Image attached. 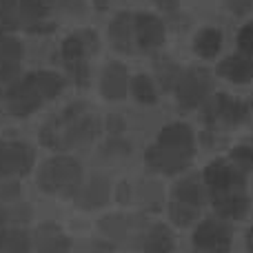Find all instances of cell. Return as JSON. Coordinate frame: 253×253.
<instances>
[{"label": "cell", "mask_w": 253, "mask_h": 253, "mask_svg": "<svg viewBox=\"0 0 253 253\" xmlns=\"http://www.w3.org/2000/svg\"><path fill=\"white\" fill-rule=\"evenodd\" d=\"M211 205H213L218 218L222 220H242L249 211V198L247 191H229L218 193V196H209Z\"/></svg>", "instance_id": "4fadbf2b"}, {"label": "cell", "mask_w": 253, "mask_h": 253, "mask_svg": "<svg viewBox=\"0 0 253 253\" xmlns=\"http://www.w3.org/2000/svg\"><path fill=\"white\" fill-rule=\"evenodd\" d=\"M202 180H205L209 196H218V193L229 191H245L247 189V173L238 171L231 162L227 160H213L207 165L202 171Z\"/></svg>", "instance_id": "8992f818"}, {"label": "cell", "mask_w": 253, "mask_h": 253, "mask_svg": "<svg viewBox=\"0 0 253 253\" xmlns=\"http://www.w3.org/2000/svg\"><path fill=\"white\" fill-rule=\"evenodd\" d=\"M47 2H53L56 7L65 9L69 13H83L84 11V0H47Z\"/></svg>", "instance_id": "836d02e7"}, {"label": "cell", "mask_w": 253, "mask_h": 253, "mask_svg": "<svg viewBox=\"0 0 253 253\" xmlns=\"http://www.w3.org/2000/svg\"><path fill=\"white\" fill-rule=\"evenodd\" d=\"M2 240H4V231H0V253H2Z\"/></svg>", "instance_id": "b9f144b4"}, {"label": "cell", "mask_w": 253, "mask_h": 253, "mask_svg": "<svg viewBox=\"0 0 253 253\" xmlns=\"http://www.w3.org/2000/svg\"><path fill=\"white\" fill-rule=\"evenodd\" d=\"M36 182L44 193H62V196H76L83 184V167L74 156H53L44 160L38 169Z\"/></svg>", "instance_id": "7a4b0ae2"}, {"label": "cell", "mask_w": 253, "mask_h": 253, "mask_svg": "<svg viewBox=\"0 0 253 253\" xmlns=\"http://www.w3.org/2000/svg\"><path fill=\"white\" fill-rule=\"evenodd\" d=\"M233 242V229L222 218H207L193 231V245L205 253H229Z\"/></svg>", "instance_id": "277c9868"}, {"label": "cell", "mask_w": 253, "mask_h": 253, "mask_svg": "<svg viewBox=\"0 0 253 253\" xmlns=\"http://www.w3.org/2000/svg\"><path fill=\"white\" fill-rule=\"evenodd\" d=\"M80 36H83V40H84V47H87V53L91 56V53H96L98 51V36H96V31H91V29H83L80 31Z\"/></svg>", "instance_id": "d590c367"}, {"label": "cell", "mask_w": 253, "mask_h": 253, "mask_svg": "<svg viewBox=\"0 0 253 253\" xmlns=\"http://www.w3.org/2000/svg\"><path fill=\"white\" fill-rule=\"evenodd\" d=\"M193 49L202 60H211L220 53L222 49V34L215 27H202L193 38Z\"/></svg>", "instance_id": "d6986e66"}, {"label": "cell", "mask_w": 253, "mask_h": 253, "mask_svg": "<svg viewBox=\"0 0 253 253\" xmlns=\"http://www.w3.org/2000/svg\"><path fill=\"white\" fill-rule=\"evenodd\" d=\"M22 25L18 0H0V29H18Z\"/></svg>", "instance_id": "4316f807"}, {"label": "cell", "mask_w": 253, "mask_h": 253, "mask_svg": "<svg viewBox=\"0 0 253 253\" xmlns=\"http://www.w3.org/2000/svg\"><path fill=\"white\" fill-rule=\"evenodd\" d=\"M193 158H187L182 153H175L171 149H165L160 144H151V147L144 151V162L151 171H158V173H165V175H173L180 173V171L189 169Z\"/></svg>", "instance_id": "30bf717a"}, {"label": "cell", "mask_w": 253, "mask_h": 253, "mask_svg": "<svg viewBox=\"0 0 253 253\" xmlns=\"http://www.w3.org/2000/svg\"><path fill=\"white\" fill-rule=\"evenodd\" d=\"M100 229L114 240H123L126 233V220L123 215H107L100 220Z\"/></svg>", "instance_id": "f546056e"}, {"label": "cell", "mask_w": 253, "mask_h": 253, "mask_svg": "<svg viewBox=\"0 0 253 253\" xmlns=\"http://www.w3.org/2000/svg\"><path fill=\"white\" fill-rule=\"evenodd\" d=\"M158 144L175 153H182L187 158L196 156V135H193L191 126L184 123H171L162 126V131L158 133Z\"/></svg>", "instance_id": "8fae6325"}, {"label": "cell", "mask_w": 253, "mask_h": 253, "mask_svg": "<svg viewBox=\"0 0 253 253\" xmlns=\"http://www.w3.org/2000/svg\"><path fill=\"white\" fill-rule=\"evenodd\" d=\"M20 196V184L16 182V180H7V182L0 184V200H16V198Z\"/></svg>", "instance_id": "d6a6232c"}, {"label": "cell", "mask_w": 253, "mask_h": 253, "mask_svg": "<svg viewBox=\"0 0 253 253\" xmlns=\"http://www.w3.org/2000/svg\"><path fill=\"white\" fill-rule=\"evenodd\" d=\"M109 40L114 44L116 51L131 53L135 47V25H133V13L120 11L114 20L109 22Z\"/></svg>", "instance_id": "5bb4252c"}, {"label": "cell", "mask_w": 253, "mask_h": 253, "mask_svg": "<svg viewBox=\"0 0 253 253\" xmlns=\"http://www.w3.org/2000/svg\"><path fill=\"white\" fill-rule=\"evenodd\" d=\"M129 89L140 105H156L158 91H156V83H153L151 76H147V74L133 76L129 80Z\"/></svg>", "instance_id": "7402d4cb"}, {"label": "cell", "mask_w": 253, "mask_h": 253, "mask_svg": "<svg viewBox=\"0 0 253 253\" xmlns=\"http://www.w3.org/2000/svg\"><path fill=\"white\" fill-rule=\"evenodd\" d=\"M2 36H4V34H2V31H0V40H2Z\"/></svg>", "instance_id": "7bdbcfd3"}, {"label": "cell", "mask_w": 253, "mask_h": 253, "mask_svg": "<svg viewBox=\"0 0 253 253\" xmlns=\"http://www.w3.org/2000/svg\"><path fill=\"white\" fill-rule=\"evenodd\" d=\"M29 78L42 100H51V98L60 96L65 89V78L56 71H34V74H29Z\"/></svg>", "instance_id": "ffe728a7"}, {"label": "cell", "mask_w": 253, "mask_h": 253, "mask_svg": "<svg viewBox=\"0 0 253 253\" xmlns=\"http://www.w3.org/2000/svg\"><path fill=\"white\" fill-rule=\"evenodd\" d=\"M4 220H7V213H4V211L0 209V231H2V224H4Z\"/></svg>", "instance_id": "60d3db41"}, {"label": "cell", "mask_w": 253, "mask_h": 253, "mask_svg": "<svg viewBox=\"0 0 253 253\" xmlns=\"http://www.w3.org/2000/svg\"><path fill=\"white\" fill-rule=\"evenodd\" d=\"M198 215H200V209H198V207L184 205V202H178V200H173L169 205V218H171V222H173L175 227H180V229L191 227V224L198 220Z\"/></svg>", "instance_id": "cb8c5ba5"}, {"label": "cell", "mask_w": 253, "mask_h": 253, "mask_svg": "<svg viewBox=\"0 0 253 253\" xmlns=\"http://www.w3.org/2000/svg\"><path fill=\"white\" fill-rule=\"evenodd\" d=\"M18 71H20V65H9V62L0 60V93H7V89L16 83Z\"/></svg>", "instance_id": "1f68e13d"}, {"label": "cell", "mask_w": 253, "mask_h": 253, "mask_svg": "<svg viewBox=\"0 0 253 253\" xmlns=\"http://www.w3.org/2000/svg\"><path fill=\"white\" fill-rule=\"evenodd\" d=\"M247 249H249V253H253V227L247 231Z\"/></svg>", "instance_id": "ab89813d"}, {"label": "cell", "mask_w": 253, "mask_h": 253, "mask_svg": "<svg viewBox=\"0 0 253 253\" xmlns=\"http://www.w3.org/2000/svg\"><path fill=\"white\" fill-rule=\"evenodd\" d=\"M100 93L107 100H125L129 93V74L123 62H109L100 76Z\"/></svg>", "instance_id": "7c38bea8"}, {"label": "cell", "mask_w": 253, "mask_h": 253, "mask_svg": "<svg viewBox=\"0 0 253 253\" xmlns=\"http://www.w3.org/2000/svg\"><path fill=\"white\" fill-rule=\"evenodd\" d=\"M4 102H7V111L11 116L25 118V116L34 114L44 100L40 98V93L36 91L31 78L25 76L22 80H16V83L7 89V93H4Z\"/></svg>", "instance_id": "ba28073f"}, {"label": "cell", "mask_w": 253, "mask_h": 253, "mask_svg": "<svg viewBox=\"0 0 253 253\" xmlns=\"http://www.w3.org/2000/svg\"><path fill=\"white\" fill-rule=\"evenodd\" d=\"M118 200H123V202L129 200V184H126V182H123L118 187Z\"/></svg>", "instance_id": "f35d334b"}, {"label": "cell", "mask_w": 253, "mask_h": 253, "mask_svg": "<svg viewBox=\"0 0 253 253\" xmlns=\"http://www.w3.org/2000/svg\"><path fill=\"white\" fill-rule=\"evenodd\" d=\"M215 71L220 78H227L236 84H247L253 80V58L245 56V53H233V56L220 60Z\"/></svg>", "instance_id": "2e32d148"}, {"label": "cell", "mask_w": 253, "mask_h": 253, "mask_svg": "<svg viewBox=\"0 0 253 253\" xmlns=\"http://www.w3.org/2000/svg\"><path fill=\"white\" fill-rule=\"evenodd\" d=\"M173 198L178 202H184V205H191L200 209L207 200H209V189H207L205 180L200 175H187L182 178L173 189Z\"/></svg>", "instance_id": "e0dca14e"}, {"label": "cell", "mask_w": 253, "mask_h": 253, "mask_svg": "<svg viewBox=\"0 0 253 253\" xmlns=\"http://www.w3.org/2000/svg\"><path fill=\"white\" fill-rule=\"evenodd\" d=\"M236 44L240 49V53L253 58V22H247L245 27H240V31L236 36Z\"/></svg>", "instance_id": "4dcf8cb0"}, {"label": "cell", "mask_w": 253, "mask_h": 253, "mask_svg": "<svg viewBox=\"0 0 253 253\" xmlns=\"http://www.w3.org/2000/svg\"><path fill=\"white\" fill-rule=\"evenodd\" d=\"M153 4L165 13H175L180 9V0H153Z\"/></svg>", "instance_id": "8d00e7d4"}, {"label": "cell", "mask_w": 253, "mask_h": 253, "mask_svg": "<svg viewBox=\"0 0 253 253\" xmlns=\"http://www.w3.org/2000/svg\"><path fill=\"white\" fill-rule=\"evenodd\" d=\"M18 7L22 22H29L31 27L47 16V0H18Z\"/></svg>", "instance_id": "484cf974"}, {"label": "cell", "mask_w": 253, "mask_h": 253, "mask_svg": "<svg viewBox=\"0 0 253 253\" xmlns=\"http://www.w3.org/2000/svg\"><path fill=\"white\" fill-rule=\"evenodd\" d=\"M175 98L182 109H196L202 107L209 96H213V76L205 67H191L180 74L175 84Z\"/></svg>", "instance_id": "3957f363"}, {"label": "cell", "mask_w": 253, "mask_h": 253, "mask_svg": "<svg viewBox=\"0 0 253 253\" xmlns=\"http://www.w3.org/2000/svg\"><path fill=\"white\" fill-rule=\"evenodd\" d=\"M224 2L236 16H245L253 9V0H224Z\"/></svg>", "instance_id": "e575fe53"}, {"label": "cell", "mask_w": 253, "mask_h": 253, "mask_svg": "<svg viewBox=\"0 0 253 253\" xmlns=\"http://www.w3.org/2000/svg\"><path fill=\"white\" fill-rule=\"evenodd\" d=\"M175 247L173 231L167 224H153L144 238V253H171Z\"/></svg>", "instance_id": "44dd1931"}, {"label": "cell", "mask_w": 253, "mask_h": 253, "mask_svg": "<svg viewBox=\"0 0 253 253\" xmlns=\"http://www.w3.org/2000/svg\"><path fill=\"white\" fill-rule=\"evenodd\" d=\"M109 196H111L109 180L102 178V175H93L84 187H80L78 191H76L74 200L80 209H98V207L109 202Z\"/></svg>", "instance_id": "9a60e30c"}, {"label": "cell", "mask_w": 253, "mask_h": 253, "mask_svg": "<svg viewBox=\"0 0 253 253\" xmlns=\"http://www.w3.org/2000/svg\"><path fill=\"white\" fill-rule=\"evenodd\" d=\"M133 25H135V44L142 51H156L165 44L167 38V29L165 22L153 13H135L133 16Z\"/></svg>", "instance_id": "9c48e42d"}, {"label": "cell", "mask_w": 253, "mask_h": 253, "mask_svg": "<svg viewBox=\"0 0 253 253\" xmlns=\"http://www.w3.org/2000/svg\"><path fill=\"white\" fill-rule=\"evenodd\" d=\"M84 56H89V53H87V47H84V40H83V36H80V31L67 36V38L62 40V58H65L67 62H71V65L83 62Z\"/></svg>", "instance_id": "d4e9b609"}, {"label": "cell", "mask_w": 253, "mask_h": 253, "mask_svg": "<svg viewBox=\"0 0 253 253\" xmlns=\"http://www.w3.org/2000/svg\"><path fill=\"white\" fill-rule=\"evenodd\" d=\"M107 126H109V131H114V133H118V131H123L125 123L120 120V116H109V120H107Z\"/></svg>", "instance_id": "74e56055"}, {"label": "cell", "mask_w": 253, "mask_h": 253, "mask_svg": "<svg viewBox=\"0 0 253 253\" xmlns=\"http://www.w3.org/2000/svg\"><path fill=\"white\" fill-rule=\"evenodd\" d=\"M100 131V120L89 114L84 105H71L58 118L40 129V142L56 151H67L89 144Z\"/></svg>", "instance_id": "6da1fadb"}, {"label": "cell", "mask_w": 253, "mask_h": 253, "mask_svg": "<svg viewBox=\"0 0 253 253\" xmlns=\"http://www.w3.org/2000/svg\"><path fill=\"white\" fill-rule=\"evenodd\" d=\"M36 247L38 253H69L71 240L53 222H47L36 231Z\"/></svg>", "instance_id": "ac0fdd59"}, {"label": "cell", "mask_w": 253, "mask_h": 253, "mask_svg": "<svg viewBox=\"0 0 253 253\" xmlns=\"http://www.w3.org/2000/svg\"><path fill=\"white\" fill-rule=\"evenodd\" d=\"M153 67H156V80L160 83V87L165 89V91L175 89V84H178V80H180V74H182L178 62H173L171 58H158Z\"/></svg>", "instance_id": "603a6c76"}, {"label": "cell", "mask_w": 253, "mask_h": 253, "mask_svg": "<svg viewBox=\"0 0 253 253\" xmlns=\"http://www.w3.org/2000/svg\"><path fill=\"white\" fill-rule=\"evenodd\" d=\"M247 118V105L227 96V93H213L202 105V120L213 126H233Z\"/></svg>", "instance_id": "5b68a950"}, {"label": "cell", "mask_w": 253, "mask_h": 253, "mask_svg": "<svg viewBox=\"0 0 253 253\" xmlns=\"http://www.w3.org/2000/svg\"><path fill=\"white\" fill-rule=\"evenodd\" d=\"M36 153L27 142L0 140V175H27L34 169Z\"/></svg>", "instance_id": "52a82bcc"}, {"label": "cell", "mask_w": 253, "mask_h": 253, "mask_svg": "<svg viewBox=\"0 0 253 253\" xmlns=\"http://www.w3.org/2000/svg\"><path fill=\"white\" fill-rule=\"evenodd\" d=\"M231 165L242 173L253 171V147L251 144H238L231 149Z\"/></svg>", "instance_id": "f1b7e54d"}, {"label": "cell", "mask_w": 253, "mask_h": 253, "mask_svg": "<svg viewBox=\"0 0 253 253\" xmlns=\"http://www.w3.org/2000/svg\"><path fill=\"white\" fill-rule=\"evenodd\" d=\"M2 253H29V236L20 229L4 231Z\"/></svg>", "instance_id": "83f0119b"}]
</instances>
